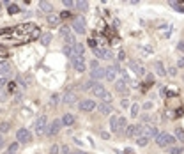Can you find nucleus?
<instances>
[{
    "label": "nucleus",
    "instance_id": "obj_1",
    "mask_svg": "<svg viewBox=\"0 0 184 154\" xmlns=\"http://www.w3.org/2000/svg\"><path fill=\"white\" fill-rule=\"evenodd\" d=\"M174 140H175V138L170 133H158V136H156V144H158L159 147H172Z\"/></svg>",
    "mask_w": 184,
    "mask_h": 154
},
{
    "label": "nucleus",
    "instance_id": "obj_2",
    "mask_svg": "<svg viewBox=\"0 0 184 154\" xmlns=\"http://www.w3.org/2000/svg\"><path fill=\"white\" fill-rule=\"evenodd\" d=\"M35 133L37 135H46V129H48V117L46 115H41L39 119H37V122H35Z\"/></svg>",
    "mask_w": 184,
    "mask_h": 154
},
{
    "label": "nucleus",
    "instance_id": "obj_3",
    "mask_svg": "<svg viewBox=\"0 0 184 154\" xmlns=\"http://www.w3.org/2000/svg\"><path fill=\"white\" fill-rule=\"evenodd\" d=\"M140 136H145V138H156L158 136V128L156 126H140Z\"/></svg>",
    "mask_w": 184,
    "mask_h": 154
},
{
    "label": "nucleus",
    "instance_id": "obj_4",
    "mask_svg": "<svg viewBox=\"0 0 184 154\" xmlns=\"http://www.w3.org/2000/svg\"><path fill=\"white\" fill-rule=\"evenodd\" d=\"M16 138H18V144H30L32 142V133L28 129H25V128H21L16 133Z\"/></svg>",
    "mask_w": 184,
    "mask_h": 154
},
{
    "label": "nucleus",
    "instance_id": "obj_5",
    "mask_svg": "<svg viewBox=\"0 0 184 154\" xmlns=\"http://www.w3.org/2000/svg\"><path fill=\"white\" fill-rule=\"evenodd\" d=\"M60 129H62V122H60V119H53L51 120V124L48 126V129H46V135H48V136H51V135H58L60 133Z\"/></svg>",
    "mask_w": 184,
    "mask_h": 154
},
{
    "label": "nucleus",
    "instance_id": "obj_6",
    "mask_svg": "<svg viewBox=\"0 0 184 154\" xmlns=\"http://www.w3.org/2000/svg\"><path fill=\"white\" fill-rule=\"evenodd\" d=\"M78 108H80L82 112H92L94 108H98V103H96L94 99H83V101H80Z\"/></svg>",
    "mask_w": 184,
    "mask_h": 154
},
{
    "label": "nucleus",
    "instance_id": "obj_7",
    "mask_svg": "<svg viewBox=\"0 0 184 154\" xmlns=\"http://www.w3.org/2000/svg\"><path fill=\"white\" fill-rule=\"evenodd\" d=\"M120 67L117 66V64H113V66H108V69H105V78L108 80V82H113L115 78H117V75H119Z\"/></svg>",
    "mask_w": 184,
    "mask_h": 154
},
{
    "label": "nucleus",
    "instance_id": "obj_8",
    "mask_svg": "<svg viewBox=\"0 0 184 154\" xmlns=\"http://www.w3.org/2000/svg\"><path fill=\"white\" fill-rule=\"evenodd\" d=\"M60 34H62V39L66 41V44H76V41H74V35L71 34V30H69V27H62L60 28Z\"/></svg>",
    "mask_w": 184,
    "mask_h": 154
},
{
    "label": "nucleus",
    "instance_id": "obj_9",
    "mask_svg": "<svg viewBox=\"0 0 184 154\" xmlns=\"http://www.w3.org/2000/svg\"><path fill=\"white\" fill-rule=\"evenodd\" d=\"M73 28L76 30V34H85V32H87L85 20H83V18H76V20H73Z\"/></svg>",
    "mask_w": 184,
    "mask_h": 154
},
{
    "label": "nucleus",
    "instance_id": "obj_10",
    "mask_svg": "<svg viewBox=\"0 0 184 154\" xmlns=\"http://www.w3.org/2000/svg\"><path fill=\"white\" fill-rule=\"evenodd\" d=\"M115 91L119 92L120 96H127V94H129V87H127L126 80H119V82H115Z\"/></svg>",
    "mask_w": 184,
    "mask_h": 154
},
{
    "label": "nucleus",
    "instance_id": "obj_11",
    "mask_svg": "<svg viewBox=\"0 0 184 154\" xmlns=\"http://www.w3.org/2000/svg\"><path fill=\"white\" fill-rule=\"evenodd\" d=\"M73 62V67L78 71V73H83L85 69H87V66H85V59L83 57H76V59H73L71 60Z\"/></svg>",
    "mask_w": 184,
    "mask_h": 154
},
{
    "label": "nucleus",
    "instance_id": "obj_12",
    "mask_svg": "<svg viewBox=\"0 0 184 154\" xmlns=\"http://www.w3.org/2000/svg\"><path fill=\"white\" fill-rule=\"evenodd\" d=\"M90 92L94 94V96H98V98H103V94L106 92V89H105V85L101 83V82H94Z\"/></svg>",
    "mask_w": 184,
    "mask_h": 154
},
{
    "label": "nucleus",
    "instance_id": "obj_13",
    "mask_svg": "<svg viewBox=\"0 0 184 154\" xmlns=\"http://www.w3.org/2000/svg\"><path fill=\"white\" fill-rule=\"evenodd\" d=\"M92 51H94V55L99 57V59H112V53H110V50H106V48L96 46V48H92Z\"/></svg>",
    "mask_w": 184,
    "mask_h": 154
},
{
    "label": "nucleus",
    "instance_id": "obj_14",
    "mask_svg": "<svg viewBox=\"0 0 184 154\" xmlns=\"http://www.w3.org/2000/svg\"><path fill=\"white\" fill-rule=\"evenodd\" d=\"M90 76H92V82H99V80H103V78H105V69L99 66L98 69H92L90 71Z\"/></svg>",
    "mask_w": 184,
    "mask_h": 154
},
{
    "label": "nucleus",
    "instance_id": "obj_15",
    "mask_svg": "<svg viewBox=\"0 0 184 154\" xmlns=\"http://www.w3.org/2000/svg\"><path fill=\"white\" fill-rule=\"evenodd\" d=\"M64 103H66V105H76L78 103L76 94H74V92H66V94H64Z\"/></svg>",
    "mask_w": 184,
    "mask_h": 154
},
{
    "label": "nucleus",
    "instance_id": "obj_16",
    "mask_svg": "<svg viewBox=\"0 0 184 154\" xmlns=\"http://www.w3.org/2000/svg\"><path fill=\"white\" fill-rule=\"evenodd\" d=\"M74 115L73 113H64L62 115V119H60V122H62V126H73L74 124Z\"/></svg>",
    "mask_w": 184,
    "mask_h": 154
},
{
    "label": "nucleus",
    "instance_id": "obj_17",
    "mask_svg": "<svg viewBox=\"0 0 184 154\" xmlns=\"http://www.w3.org/2000/svg\"><path fill=\"white\" fill-rule=\"evenodd\" d=\"M98 110L103 113V115H112V112H113V108L108 105V103H99V105H98Z\"/></svg>",
    "mask_w": 184,
    "mask_h": 154
},
{
    "label": "nucleus",
    "instance_id": "obj_18",
    "mask_svg": "<svg viewBox=\"0 0 184 154\" xmlns=\"http://www.w3.org/2000/svg\"><path fill=\"white\" fill-rule=\"evenodd\" d=\"M129 67H131V69H133L134 73L138 75V76H145V69L142 67L140 64H136V62H129Z\"/></svg>",
    "mask_w": 184,
    "mask_h": 154
},
{
    "label": "nucleus",
    "instance_id": "obj_19",
    "mask_svg": "<svg viewBox=\"0 0 184 154\" xmlns=\"http://www.w3.org/2000/svg\"><path fill=\"white\" fill-rule=\"evenodd\" d=\"M9 73H11V64L0 62V76H9Z\"/></svg>",
    "mask_w": 184,
    "mask_h": 154
},
{
    "label": "nucleus",
    "instance_id": "obj_20",
    "mask_svg": "<svg viewBox=\"0 0 184 154\" xmlns=\"http://www.w3.org/2000/svg\"><path fill=\"white\" fill-rule=\"evenodd\" d=\"M46 20H48V25H50V27H57V25L60 23V16H58V14H50Z\"/></svg>",
    "mask_w": 184,
    "mask_h": 154
},
{
    "label": "nucleus",
    "instance_id": "obj_21",
    "mask_svg": "<svg viewBox=\"0 0 184 154\" xmlns=\"http://www.w3.org/2000/svg\"><path fill=\"white\" fill-rule=\"evenodd\" d=\"M39 7H41V11H44V13H51V11H53V6H51V2H46V0L39 2Z\"/></svg>",
    "mask_w": 184,
    "mask_h": 154
},
{
    "label": "nucleus",
    "instance_id": "obj_22",
    "mask_svg": "<svg viewBox=\"0 0 184 154\" xmlns=\"http://www.w3.org/2000/svg\"><path fill=\"white\" fill-rule=\"evenodd\" d=\"M64 53L69 57L71 60H73V59H76V55H74V44H73V46H71V44H66V48H64Z\"/></svg>",
    "mask_w": 184,
    "mask_h": 154
},
{
    "label": "nucleus",
    "instance_id": "obj_23",
    "mask_svg": "<svg viewBox=\"0 0 184 154\" xmlns=\"http://www.w3.org/2000/svg\"><path fill=\"white\" fill-rule=\"evenodd\" d=\"M154 67H156V73H158V76H166V71H165V66H163L159 60L154 62Z\"/></svg>",
    "mask_w": 184,
    "mask_h": 154
},
{
    "label": "nucleus",
    "instance_id": "obj_24",
    "mask_svg": "<svg viewBox=\"0 0 184 154\" xmlns=\"http://www.w3.org/2000/svg\"><path fill=\"white\" fill-rule=\"evenodd\" d=\"M110 128H112L113 133H117V128H119V117H117V115H112V117H110Z\"/></svg>",
    "mask_w": 184,
    "mask_h": 154
},
{
    "label": "nucleus",
    "instance_id": "obj_25",
    "mask_svg": "<svg viewBox=\"0 0 184 154\" xmlns=\"http://www.w3.org/2000/svg\"><path fill=\"white\" fill-rule=\"evenodd\" d=\"M126 128H127V122L124 117H119V128H117V133H124L126 131Z\"/></svg>",
    "mask_w": 184,
    "mask_h": 154
},
{
    "label": "nucleus",
    "instance_id": "obj_26",
    "mask_svg": "<svg viewBox=\"0 0 184 154\" xmlns=\"http://www.w3.org/2000/svg\"><path fill=\"white\" fill-rule=\"evenodd\" d=\"M41 43L44 44V46H48L50 43H51V34H50V32H46V34H42V35H41Z\"/></svg>",
    "mask_w": 184,
    "mask_h": 154
},
{
    "label": "nucleus",
    "instance_id": "obj_27",
    "mask_svg": "<svg viewBox=\"0 0 184 154\" xmlns=\"http://www.w3.org/2000/svg\"><path fill=\"white\" fill-rule=\"evenodd\" d=\"M147 144H149V138H145V136H138L136 138V145L138 147H145Z\"/></svg>",
    "mask_w": 184,
    "mask_h": 154
},
{
    "label": "nucleus",
    "instance_id": "obj_28",
    "mask_svg": "<svg viewBox=\"0 0 184 154\" xmlns=\"http://www.w3.org/2000/svg\"><path fill=\"white\" fill-rule=\"evenodd\" d=\"M175 136L184 144V131H182V128H177V129H175Z\"/></svg>",
    "mask_w": 184,
    "mask_h": 154
},
{
    "label": "nucleus",
    "instance_id": "obj_29",
    "mask_svg": "<svg viewBox=\"0 0 184 154\" xmlns=\"http://www.w3.org/2000/svg\"><path fill=\"white\" fill-rule=\"evenodd\" d=\"M168 152L170 154H182L184 152V147H170Z\"/></svg>",
    "mask_w": 184,
    "mask_h": 154
},
{
    "label": "nucleus",
    "instance_id": "obj_30",
    "mask_svg": "<svg viewBox=\"0 0 184 154\" xmlns=\"http://www.w3.org/2000/svg\"><path fill=\"white\" fill-rule=\"evenodd\" d=\"M9 128H11V124H9V122H2V124H0V135L7 133V131H9Z\"/></svg>",
    "mask_w": 184,
    "mask_h": 154
},
{
    "label": "nucleus",
    "instance_id": "obj_31",
    "mask_svg": "<svg viewBox=\"0 0 184 154\" xmlns=\"http://www.w3.org/2000/svg\"><path fill=\"white\" fill-rule=\"evenodd\" d=\"M7 11H9L11 14H16L18 11H20V7L16 6V4H11V6H7Z\"/></svg>",
    "mask_w": 184,
    "mask_h": 154
},
{
    "label": "nucleus",
    "instance_id": "obj_32",
    "mask_svg": "<svg viewBox=\"0 0 184 154\" xmlns=\"http://www.w3.org/2000/svg\"><path fill=\"white\" fill-rule=\"evenodd\" d=\"M13 92H16V83H14V82H9V83H7V94H13Z\"/></svg>",
    "mask_w": 184,
    "mask_h": 154
},
{
    "label": "nucleus",
    "instance_id": "obj_33",
    "mask_svg": "<svg viewBox=\"0 0 184 154\" xmlns=\"http://www.w3.org/2000/svg\"><path fill=\"white\" fill-rule=\"evenodd\" d=\"M18 149H20V144H18V142H14V144H11V145H9V151H7V152H18Z\"/></svg>",
    "mask_w": 184,
    "mask_h": 154
},
{
    "label": "nucleus",
    "instance_id": "obj_34",
    "mask_svg": "<svg viewBox=\"0 0 184 154\" xmlns=\"http://www.w3.org/2000/svg\"><path fill=\"white\" fill-rule=\"evenodd\" d=\"M62 6L66 7V9H71V7H74V6H76V2H73V0H64V2H62Z\"/></svg>",
    "mask_w": 184,
    "mask_h": 154
},
{
    "label": "nucleus",
    "instance_id": "obj_35",
    "mask_svg": "<svg viewBox=\"0 0 184 154\" xmlns=\"http://www.w3.org/2000/svg\"><path fill=\"white\" fill-rule=\"evenodd\" d=\"M76 7L82 9V11H87V9H89V4H87V2H76Z\"/></svg>",
    "mask_w": 184,
    "mask_h": 154
},
{
    "label": "nucleus",
    "instance_id": "obj_36",
    "mask_svg": "<svg viewBox=\"0 0 184 154\" xmlns=\"http://www.w3.org/2000/svg\"><path fill=\"white\" fill-rule=\"evenodd\" d=\"M110 101H112V94H110V92H105V94H103V103H108V105H110Z\"/></svg>",
    "mask_w": 184,
    "mask_h": 154
},
{
    "label": "nucleus",
    "instance_id": "obj_37",
    "mask_svg": "<svg viewBox=\"0 0 184 154\" xmlns=\"http://www.w3.org/2000/svg\"><path fill=\"white\" fill-rule=\"evenodd\" d=\"M92 85H94V82H87V83H83V91H87V92H90V89H92Z\"/></svg>",
    "mask_w": 184,
    "mask_h": 154
},
{
    "label": "nucleus",
    "instance_id": "obj_38",
    "mask_svg": "<svg viewBox=\"0 0 184 154\" xmlns=\"http://www.w3.org/2000/svg\"><path fill=\"white\" fill-rule=\"evenodd\" d=\"M138 110H140V108H138V105H133V106H131V115H133V117H136V115H138Z\"/></svg>",
    "mask_w": 184,
    "mask_h": 154
},
{
    "label": "nucleus",
    "instance_id": "obj_39",
    "mask_svg": "<svg viewBox=\"0 0 184 154\" xmlns=\"http://www.w3.org/2000/svg\"><path fill=\"white\" fill-rule=\"evenodd\" d=\"M168 75H170V76H175V75H177V67H174V66L168 67Z\"/></svg>",
    "mask_w": 184,
    "mask_h": 154
},
{
    "label": "nucleus",
    "instance_id": "obj_40",
    "mask_svg": "<svg viewBox=\"0 0 184 154\" xmlns=\"http://www.w3.org/2000/svg\"><path fill=\"white\" fill-rule=\"evenodd\" d=\"M98 67H99V62H98V60H92V62H90V71L92 69H98Z\"/></svg>",
    "mask_w": 184,
    "mask_h": 154
},
{
    "label": "nucleus",
    "instance_id": "obj_41",
    "mask_svg": "<svg viewBox=\"0 0 184 154\" xmlns=\"http://www.w3.org/2000/svg\"><path fill=\"white\" fill-rule=\"evenodd\" d=\"M50 154H58V145H51V149H50Z\"/></svg>",
    "mask_w": 184,
    "mask_h": 154
},
{
    "label": "nucleus",
    "instance_id": "obj_42",
    "mask_svg": "<svg viewBox=\"0 0 184 154\" xmlns=\"http://www.w3.org/2000/svg\"><path fill=\"white\" fill-rule=\"evenodd\" d=\"M120 106H122V108H127V106H129V101H127V99L124 98L122 101H120Z\"/></svg>",
    "mask_w": 184,
    "mask_h": 154
},
{
    "label": "nucleus",
    "instance_id": "obj_43",
    "mask_svg": "<svg viewBox=\"0 0 184 154\" xmlns=\"http://www.w3.org/2000/svg\"><path fill=\"white\" fill-rule=\"evenodd\" d=\"M150 108H152V103H150V101L143 103V110H150Z\"/></svg>",
    "mask_w": 184,
    "mask_h": 154
},
{
    "label": "nucleus",
    "instance_id": "obj_44",
    "mask_svg": "<svg viewBox=\"0 0 184 154\" xmlns=\"http://www.w3.org/2000/svg\"><path fill=\"white\" fill-rule=\"evenodd\" d=\"M57 101H58V96H51V98H50V103H53L55 106H57Z\"/></svg>",
    "mask_w": 184,
    "mask_h": 154
},
{
    "label": "nucleus",
    "instance_id": "obj_45",
    "mask_svg": "<svg viewBox=\"0 0 184 154\" xmlns=\"http://www.w3.org/2000/svg\"><path fill=\"white\" fill-rule=\"evenodd\" d=\"M124 59H126V53H124V51H122V50H120V51H119V60H120V62H122V60H124Z\"/></svg>",
    "mask_w": 184,
    "mask_h": 154
},
{
    "label": "nucleus",
    "instance_id": "obj_46",
    "mask_svg": "<svg viewBox=\"0 0 184 154\" xmlns=\"http://www.w3.org/2000/svg\"><path fill=\"white\" fill-rule=\"evenodd\" d=\"M177 48H179V51H182V53H184V41L179 43V44H177Z\"/></svg>",
    "mask_w": 184,
    "mask_h": 154
},
{
    "label": "nucleus",
    "instance_id": "obj_47",
    "mask_svg": "<svg viewBox=\"0 0 184 154\" xmlns=\"http://www.w3.org/2000/svg\"><path fill=\"white\" fill-rule=\"evenodd\" d=\"M4 48H6V46H0V55H2V57L7 55V50H4Z\"/></svg>",
    "mask_w": 184,
    "mask_h": 154
},
{
    "label": "nucleus",
    "instance_id": "obj_48",
    "mask_svg": "<svg viewBox=\"0 0 184 154\" xmlns=\"http://www.w3.org/2000/svg\"><path fill=\"white\" fill-rule=\"evenodd\" d=\"M58 16H60V20H62V18H69L71 14L67 13V11H64V13H62V14H58Z\"/></svg>",
    "mask_w": 184,
    "mask_h": 154
},
{
    "label": "nucleus",
    "instance_id": "obj_49",
    "mask_svg": "<svg viewBox=\"0 0 184 154\" xmlns=\"http://www.w3.org/2000/svg\"><path fill=\"white\" fill-rule=\"evenodd\" d=\"M101 138H110V133H106V131H101Z\"/></svg>",
    "mask_w": 184,
    "mask_h": 154
},
{
    "label": "nucleus",
    "instance_id": "obj_50",
    "mask_svg": "<svg viewBox=\"0 0 184 154\" xmlns=\"http://www.w3.org/2000/svg\"><path fill=\"white\" fill-rule=\"evenodd\" d=\"M62 154H73L69 147H62Z\"/></svg>",
    "mask_w": 184,
    "mask_h": 154
},
{
    "label": "nucleus",
    "instance_id": "obj_51",
    "mask_svg": "<svg viewBox=\"0 0 184 154\" xmlns=\"http://www.w3.org/2000/svg\"><path fill=\"white\" fill-rule=\"evenodd\" d=\"M177 66H179V67H184V57H182V59H179V62H177Z\"/></svg>",
    "mask_w": 184,
    "mask_h": 154
},
{
    "label": "nucleus",
    "instance_id": "obj_52",
    "mask_svg": "<svg viewBox=\"0 0 184 154\" xmlns=\"http://www.w3.org/2000/svg\"><path fill=\"white\" fill-rule=\"evenodd\" d=\"M73 154H89V152H85V151H76V152H73Z\"/></svg>",
    "mask_w": 184,
    "mask_h": 154
},
{
    "label": "nucleus",
    "instance_id": "obj_53",
    "mask_svg": "<svg viewBox=\"0 0 184 154\" xmlns=\"http://www.w3.org/2000/svg\"><path fill=\"white\" fill-rule=\"evenodd\" d=\"M2 145H4V136L0 135V147H2Z\"/></svg>",
    "mask_w": 184,
    "mask_h": 154
},
{
    "label": "nucleus",
    "instance_id": "obj_54",
    "mask_svg": "<svg viewBox=\"0 0 184 154\" xmlns=\"http://www.w3.org/2000/svg\"><path fill=\"white\" fill-rule=\"evenodd\" d=\"M124 154H133V152H131V151H129V149H126V152H124Z\"/></svg>",
    "mask_w": 184,
    "mask_h": 154
},
{
    "label": "nucleus",
    "instance_id": "obj_55",
    "mask_svg": "<svg viewBox=\"0 0 184 154\" xmlns=\"http://www.w3.org/2000/svg\"><path fill=\"white\" fill-rule=\"evenodd\" d=\"M6 154H16V152H6Z\"/></svg>",
    "mask_w": 184,
    "mask_h": 154
}]
</instances>
